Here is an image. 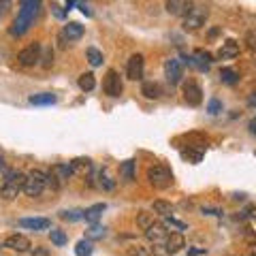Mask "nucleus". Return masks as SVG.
I'll use <instances>...</instances> for the list:
<instances>
[{"instance_id": "c85d7f7f", "label": "nucleus", "mask_w": 256, "mask_h": 256, "mask_svg": "<svg viewBox=\"0 0 256 256\" xmlns=\"http://www.w3.org/2000/svg\"><path fill=\"white\" fill-rule=\"evenodd\" d=\"M85 56H88V62L92 64V66H101L103 64V54L98 52V49H94V47H88Z\"/></svg>"}, {"instance_id": "1a4fd4ad", "label": "nucleus", "mask_w": 256, "mask_h": 256, "mask_svg": "<svg viewBox=\"0 0 256 256\" xmlns=\"http://www.w3.org/2000/svg\"><path fill=\"white\" fill-rule=\"evenodd\" d=\"M165 75H167V79L171 85H175V83H180L182 81V77H184V68H182V62L177 60V58H171L165 62Z\"/></svg>"}, {"instance_id": "a19ab883", "label": "nucleus", "mask_w": 256, "mask_h": 256, "mask_svg": "<svg viewBox=\"0 0 256 256\" xmlns=\"http://www.w3.org/2000/svg\"><path fill=\"white\" fill-rule=\"evenodd\" d=\"M9 9H11V0H0V17H2Z\"/></svg>"}, {"instance_id": "e433bc0d", "label": "nucleus", "mask_w": 256, "mask_h": 256, "mask_svg": "<svg viewBox=\"0 0 256 256\" xmlns=\"http://www.w3.org/2000/svg\"><path fill=\"white\" fill-rule=\"evenodd\" d=\"M41 60H43V66H45V68L52 66V62H54V54H52V49L41 47Z\"/></svg>"}, {"instance_id": "a211bd4d", "label": "nucleus", "mask_w": 256, "mask_h": 256, "mask_svg": "<svg viewBox=\"0 0 256 256\" xmlns=\"http://www.w3.org/2000/svg\"><path fill=\"white\" fill-rule=\"evenodd\" d=\"M141 94H143L145 98H149V101H156V98L162 96V90L156 81H143V85H141Z\"/></svg>"}, {"instance_id": "a878e982", "label": "nucleus", "mask_w": 256, "mask_h": 256, "mask_svg": "<svg viewBox=\"0 0 256 256\" xmlns=\"http://www.w3.org/2000/svg\"><path fill=\"white\" fill-rule=\"evenodd\" d=\"M19 194V188H15V186H11V184H2V186H0V196L4 198V201H13V198H15Z\"/></svg>"}, {"instance_id": "4be33fe9", "label": "nucleus", "mask_w": 256, "mask_h": 256, "mask_svg": "<svg viewBox=\"0 0 256 256\" xmlns=\"http://www.w3.org/2000/svg\"><path fill=\"white\" fill-rule=\"evenodd\" d=\"M120 175L124 182H134V160H126L120 165Z\"/></svg>"}, {"instance_id": "c9c22d12", "label": "nucleus", "mask_w": 256, "mask_h": 256, "mask_svg": "<svg viewBox=\"0 0 256 256\" xmlns=\"http://www.w3.org/2000/svg\"><path fill=\"white\" fill-rule=\"evenodd\" d=\"M194 58H196L198 62H201L203 66H209V64L213 62V60H211V54L203 52V49H196V52H194Z\"/></svg>"}, {"instance_id": "de8ad7c7", "label": "nucleus", "mask_w": 256, "mask_h": 256, "mask_svg": "<svg viewBox=\"0 0 256 256\" xmlns=\"http://www.w3.org/2000/svg\"><path fill=\"white\" fill-rule=\"evenodd\" d=\"M4 167V160H2V156H0V169H2Z\"/></svg>"}, {"instance_id": "dca6fc26", "label": "nucleus", "mask_w": 256, "mask_h": 256, "mask_svg": "<svg viewBox=\"0 0 256 256\" xmlns=\"http://www.w3.org/2000/svg\"><path fill=\"white\" fill-rule=\"evenodd\" d=\"M68 167H70V171H73V173L81 175V177H85V175L92 173V160H90V158H75V160H70Z\"/></svg>"}, {"instance_id": "72a5a7b5", "label": "nucleus", "mask_w": 256, "mask_h": 256, "mask_svg": "<svg viewBox=\"0 0 256 256\" xmlns=\"http://www.w3.org/2000/svg\"><path fill=\"white\" fill-rule=\"evenodd\" d=\"M149 252H152V256H173L169 250H167V246H165V241L162 244H152V248H149Z\"/></svg>"}, {"instance_id": "49530a36", "label": "nucleus", "mask_w": 256, "mask_h": 256, "mask_svg": "<svg viewBox=\"0 0 256 256\" xmlns=\"http://www.w3.org/2000/svg\"><path fill=\"white\" fill-rule=\"evenodd\" d=\"M64 2H66V11H70L73 9V4H75V0H64Z\"/></svg>"}, {"instance_id": "cd10ccee", "label": "nucleus", "mask_w": 256, "mask_h": 256, "mask_svg": "<svg viewBox=\"0 0 256 256\" xmlns=\"http://www.w3.org/2000/svg\"><path fill=\"white\" fill-rule=\"evenodd\" d=\"M152 207L156 213H160V216H171V213H173V205L167 201H154Z\"/></svg>"}, {"instance_id": "bb28decb", "label": "nucleus", "mask_w": 256, "mask_h": 256, "mask_svg": "<svg viewBox=\"0 0 256 256\" xmlns=\"http://www.w3.org/2000/svg\"><path fill=\"white\" fill-rule=\"evenodd\" d=\"M49 239H52V244H54V246H64V244L68 241L66 233L60 231V229H52V231H49Z\"/></svg>"}, {"instance_id": "412c9836", "label": "nucleus", "mask_w": 256, "mask_h": 256, "mask_svg": "<svg viewBox=\"0 0 256 256\" xmlns=\"http://www.w3.org/2000/svg\"><path fill=\"white\" fill-rule=\"evenodd\" d=\"M28 101H30V105H54L58 98L52 92H43V94H32Z\"/></svg>"}, {"instance_id": "0eeeda50", "label": "nucleus", "mask_w": 256, "mask_h": 256, "mask_svg": "<svg viewBox=\"0 0 256 256\" xmlns=\"http://www.w3.org/2000/svg\"><path fill=\"white\" fill-rule=\"evenodd\" d=\"M143 66H145L143 56H141V54L130 56V60H128V66H126V75H128V79L139 81L141 77H143Z\"/></svg>"}, {"instance_id": "f257e3e1", "label": "nucleus", "mask_w": 256, "mask_h": 256, "mask_svg": "<svg viewBox=\"0 0 256 256\" xmlns=\"http://www.w3.org/2000/svg\"><path fill=\"white\" fill-rule=\"evenodd\" d=\"M39 9H41V0H19V11H17V17L13 19V24L9 28V32L13 37H21L30 30L34 17L39 15Z\"/></svg>"}, {"instance_id": "f8f14e48", "label": "nucleus", "mask_w": 256, "mask_h": 256, "mask_svg": "<svg viewBox=\"0 0 256 256\" xmlns=\"http://www.w3.org/2000/svg\"><path fill=\"white\" fill-rule=\"evenodd\" d=\"M192 6H194V4H192L190 0H167V13H169V15L184 17L192 9Z\"/></svg>"}, {"instance_id": "79ce46f5", "label": "nucleus", "mask_w": 256, "mask_h": 256, "mask_svg": "<svg viewBox=\"0 0 256 256\" xmlns=\"http://www.w3.org/2000/svg\"><path fill=\"white\" fill-rule=\"evenodd\" d=\"M32 256H49L47 248H32Z\"/></svg>"}, {"instance_id": "2f4dec72", "label": "nucleus", "mask_w": 256, "mask_h": 256, "mask_svg": "<svg viewBox=\"0 0 256 256\" xmlns=\"http://www.w3.org/2000/svg\"><path fill=\"white\" fill-rule=\"evenodd\" d=\"M152 222H154V216H152V213H147V211H139V216H137V224L141 226V229L145 231Z\"/></svg>"}, {"instance_id": "393cba45", "label": "nucleus", "mask_w": 256, "mask_h": 256, "mask_svg": "<svg viewBox=\"0 0 256 256\" xmlns=\"http://www.w3.org/2000/svg\"><path fill=\"white\" fill-rule=\"evenodd\" d=\"M77 83H79V88L83 92H92V90H94V85H96V79H94V75H92V73H83Z\"/></svg>"}, {"instance_id": "58836bf2", "label": "nucleus", "mask_w": 256, "mask_h": 256, "mask_svg": "<svg viewBox=\"0 0 256 256\" xmlns=\"http://www.w3.org/2000/svg\"><path fill=\"white\" fill-rule=\"evenodd\" d=\"M207 111L211 113V116H216V113L222 111V103H220L218 98H211V101L207 103Z\"/></svg>"}, {"instance_id": "7ed1b4c3", "label": "nucleus", "mask_w": 256, "mask_h": 256, "mask_svg": "<svg viewBox=\"0 0 256 256\" xmlns=\"http://www.w3.org/2000/svg\"><path fill=\"white\" fill-rule=\"evenodd\" d=\"M147 180H149V184H152L154 188L165 190V188H169L171 184H173V173H171V169L162 167V165H154V167L147 169Z\"/></svg>"}, {"instance_id": "5701e85b", "label": "nucleus", "mask_w": 256, "mask_h": 256, "mask_svg": "<svg viewBox=\"0 0 256 256\" xmlns=\"http://www.w3.org/2000/svg\"><path fill=\"white\" fill-rule=\"evenodd\" d=\"M220 79H222V83H226V85H235L239 81V73L235 68H222L220 70Z\"/></svg>"}, {"instance_id": "f3484780", "label": "nucleus", "mask_w": 256, "mask_h": 256, "mask_svg": "<svg viewBox=\"0 0 256 256\" xmlns=\"http://www.w3.org/2000/svg\"><path fill=\"white\" fill-rule=\"evenodd\" d=\"M83 37V26L77 24V21H70V24L64 26L62 30V39H68V41H79Z\"/></svg>"}, {"instance_id": "09e8293b", "label": "nucleus", "mask_w": 256, "mask_h": 256, "mask_svg": "<svg viewBox=\"0 0 256 256\" xmlns=\"http://www.w3.org/2000/svg\"><path fill=\"white\" fill-rule=\"evenodd\" d=\"M250 256H254V254H250Z\"/></svg>"}, {"instance_id": "aec40b11", "label": "nucleus", "mask_w": 256, "mask_h": 256, "mask_svg": "<svg viewBox=\"0 0 256 256\" xmlns=\"http://www.w3.org/2000/svg\"><path fill=\"white\" fill-rule=\"evenodd\" d=\"M4 182L21 190V188H24V184H26V173H21V171H9L6 177H4Z\"/></svg>"}, {"instance_id": "2eb2a0df", "label": "nucleus", "mask_w": 256, "mask_h": 256, "mask_svg": "<svg viewBox=\"0 0 256 256\" xmlns=\"http://www.w3.org/2000/svg\"><path fill=\"white\" fill-rule=\"evenodd\" d=\"M239 56V43L237 41H224L222 43V47H220V52H218V58L220 60H233V58H237Z\"/></svg>"}, {"instance_id": "c756f323", "label": "nucleus", "mask_w": 256, "mask_h": 256, "mask_svg": "<svg viewBox=\"0 0 256 256\" xmlns=\"http://www.w3.org/2000/svg\"><path fill=\"white\" fill-rule=\"evenodd\" d=\"M60 218L62 220H66V222H79V220H83V211L81 209H66V211H62L60 213Z\"/></svg>"}, {"instance_id": "39448f33", "label": "nucleus", "mask_w": 256, "mask_h": 256, "mask_svg": "<svg viewBox=\"0 0 256 256\" xmlns=\"http://www.w3.org/2000/svg\"><path fill=\"white\" fill-rule=\"evenodd\" d=\"M103 90H105V94H109V96H113V98H118L120 94H122L124 85H122V79H120V73H118V70H113V68L107 70Z\"/></svg>"}, {"instance_id": "6e6552de", "label": "nucleus", "mask_w": 256, "mask_h": 256, "mask_svg": "<svg viewBox=\"0 0 256 256\" xmlns=\"http://www.w3.org/2000/svg\"><path fill=\"white\" fill-rule=\"evenodd\" d=\"M4 248H9V250H13V252H28L30 250V239L28 237H24V235H19V233H15V235H9V237L4 239V244H2Z\"/></svg>"}, {"instance_id": "473e14b6", "label": "nucleus", "mask_w": 256, "mask_h": 256, "mask_svg": "<svg viewBox=\"0 0 256 256\" xmlns=\"http://www.w3.org/2000/svg\"><path fill=\"white\" fill-rule=\"evenodd\" d=\"M126 256H152L149 248H143V246H130L126 250Z\"/></svg>"}, {"instance_id": "f03ea898", "label": "nucleus", "mask_w": 256, "mask_h": 256, "mask_svg": "<svg viewBox=\"0 0 256 256\" xmlns=\"http://www.w3.org/2000/svg\"><path fill=\"white\" fill-rule=\"evenodd\" d=\"M45 186H47V173H43V171H39V169H32L30 173L26 175V184H24V190L28 196H41L43 194V190H45Z\"/></svg>"}, {"instance_id": "ddd939ff", "label": "nucleus", "mask_w": 256, "mask_h": 256, "mask_svg": "<svg viewBox=\"0 0 256 256\" xmlns=\"http://www.w3.org/2000/svg\"><path fill=\"white\" fill-rule=\"evenodd\" d=\"M17 224L21 229H30V231H45L52 226V222L47 218H21Z\"/></svg>"}, {"instance_id": "b1692460", "label": "nucleus", "mask_w": 256, "mask_h": 256, "mask_svg": "<svg viewBox=\"0 0 256 256\" xmlns=\"http://www.w3.org/2000/svg\"><path fill=\"white\" fill-rule=\"evenodd\" d=\"M52 173L58 177V182L62 184V182H66L70 175H73V171H70V167L68 165H54L52 167Z\"/></svg>"}, {"instance_id": "9d476101", "label": "nucleus", "mask_w": 256, "mask_h": 256, "mask_svg": "<svg viewBox=\"0 0 256 256\" xmlns=\"http://www.w3.org/2000/svg\"><path fill=\"white\" fill-rule=\"evenodd\" d=\"M184 101H186L188 105H192V107L201 105L203 92H201V88H198L194 81H186V83H184Z\"/></svg>"}, {"instance_id": "4c0bfd02", "label": "nucleus", "mask_w": 256, "mask_h": 256, "mask_svg": "<svg viewBox=\"0 0 256 256\" xmlns=\"http://www.w3.org/2000/svg\"><path fill=\"white\" fill-rule=\"evenodd\" d=\"M167 220H165V226H167V229H169V226H173V229H177V231H186V224H184V222H180V220H175L173 216H165Z\"/></svg>"}, {"instance_id": "ea45409f", "label": "nucleus", "mask_w": 256, "mask_h": 256, "mask_svg": "<svg viewBox=\"0 0 256 256\" xmlns=\"http://www.w3.org/2000/svg\"><path fill=\"white\" fill-rule=\"evenodd\" d=\"M101 186H103L105 190H113V186H116V184H113L109 177H107L105 171H101Z\"/></svg>"}, {"instance_id": "423d86ee", "label": "nucleus", "mask_w": 256, "mask_h": 256, "mask_svg": "<svg viewBox=\"0 0 256 256\" xmlns=\"http://www.w3.org/2000/svg\"><path fill=\"white\" fill-rule=\"evenodd\" d=\"M41 43H32V45H28L26 49H21L17 54V62L21 66H34L39 60H41Z\"/></svg>"}, {"instance_id": "9b49d317", "label": "nucleus", "mask_w": 256, "mask_h": 256, "mask_svg": "<svg viewBox=\"0 0 256 256\" xmlns=\"http://www.w3.org/2000/svg\"><path fill=\"white\" fill-rule=\"evenodd\" d=\"M167 235H169V231H167V226L165 224H156V222H152L145 229V239L149 241V244H162V241L167 239Z\"/></svg>"}, {"instance_id": "6ab92c4d", "label": "nucleus", "mask_w": 256, "mask_h": 256, "mask_svg": "<svg viewBox=\"0 0 256 256\" xmlns=\"http://www.w3.org/2000/svg\"><path fill=\"white\" fill-rule=\"evenodd\" d=\"M107 209V205L105 203H96V205H92V207H88L83 211V220H88V222H96L98 218H101V213Z\"/></svg>"}, {"instance_id": "f704fd0d", "label": "nucleus", "mask_w": 256, "mask_h": 256, "mask_svg": "<svg viewBox=\"0 0 256 256\" xmlns=\"http://www.w3.org/2000/svg\"><path fill=\"white\" fill-rule=\"evenodd\" d=\"M103 237H105V226L92 224V229L88 231V239H103Z\"/></svg>"}, {"instance_id": "20e7f679", "label": "nucleus", "mask_w": 256, "mask_h": 256, "mask_svg": "<svg viewBox=\"0 0 256 256\" xmlns=\"http://www.w3.org/2000/svg\"><path fill=\"white\" fill-rule=\"evenodd\" d=\"M207 15H209V11L205 9V6H192V9L184 15V30H188V32H194L198 30L201 26H205V21H207Z\"/></svg>"}, {"instance_id": "37998d69", "label": "nucleus", "mask_w": 256, "mask_h": 256, "mask_svg": "<svg viewBox=\"0 0 256 256\" xmlns=\"http://www.w3.org/2000/svg\"><path fill=\"white\" fill-rule=\"evenodd\" d=\"M188 256H205V250H203V248H190Z\"/></svg>"}, {"instance_id": "7c9ffc66", "label": "nucleus", "mask_w": 256, "mask_h": 256, "mask_svg": "<svg viewBox=\"0 0 256 256\" xmlns=\"http://www.w3.org/2000/svg\"><path fill=\"white\" fill-rule=\"evenodd\" d=\"M75 254L77 256H90L92 254V241L90 239H81L79 244L75 246Z\"/></svg>"}, {"instance_id": "a18cd8bd", "label": "nucleus", "mask_w": 256, "mask_h": 256, "mask_svg": "<svg viewBox=\"0 0 256 256\" xmlns=\"http://www.w3.org/2000/svg\"><path fill=\"white\" fill-rule=\"evenodd\" d=\"M203 213H209V216H222L220 209H209V207H203Z\"/></svg>"}, {"instance_id": "c03bdc74", "label": "nucleus", "mask_w": 256, "mask_h": 256, "mask_svg": "<svg viewBox=\"0 0 256 256\" xmlns=\"http://www.w3.org/2000/svg\"><path fill=\"white\" fill-rule=\"evenodd\" d=\"M52 9H54V15H56V17H58V19H64V15H66V13H64V11L60 9V6H58V4H54V6H52Z\"/></svg>"}, {"instance_id": "4468645a", "label": "nucleus", "mask_w": 256, "mask_h": 256, "mask_svg": "<svg viewBox=\"0 0 256 256\" xmlns=\"http://www.w3.org/2000/svg\"><path fill=\"white\" fill-rule=\"evenodd\" d=\"M165 246H167V250H169L171 254H175V252H180L182 248L186 246V241H184V235H182L180 231H173V233L169 231L167 239H165Z\"/></svg>"}]
</instances>
